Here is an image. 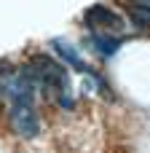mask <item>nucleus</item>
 <instances>
[{"mask_svg":"<svg viewBox=\"0 0 150 153\" xmlns=\"http://www.w3.org/2000/svg\"><path fill=\"white\" fill-rule=\"evenodd\" d=\"M129 19H132V24L140 27V30L150 27V5H145V3H132V5H129Z\"/></svg>","mask_w":150,"mask_h":153,"instance_id":"nucleus-5","label":"nucleus"},{"mask_svg":"<svg viewBox=\"0 0 150 153\" xmlns=\"http://www.w3.org/2000/svg\"><path fill=\"white\" fill-rule=\"evenodd\" d=\"M8 124H11V132L21 140H32L40 132V118L32 105H13L8 110Z\"/></svg>","mask_w":150,"mask_h":153,"instance_id":"nucleus-1","label":"nucleus"},{"mask_svg":"<svg viewBox=\"0 0 150 153\" xmlns=\"http://www.w3.org/2000/svg\"><path fill=\"white\" fill-rule=\"evenodd\" d=\"M121 38H115V35H105V32H91L89 35V46L99 54V56H113V54H118V48H121Z\"/></svg>","mask_w":150,"mask_h":153,"instance_id":"nucleus-4","label":"nucleus"},{"mask_svg":"<svg viewBox=\"0 0 150 153\" xmlns=\"http://www.w3.org/2000/svg\"><path fill=\"white\" fill-rule=\"evenodd\" d=\"M83 19H86V24L97 32L99 27H105V30H123V19L113 11V8H107V5H102V3H97V5H91L86 13H83Z\"/></svg>","mask_w":150,"mask_h":153,"instance_id":"nucleus-2","label":"nucleus"},{"mask_svg":"<svg viewBox=\"0 0 150 153\" xmlns=\"http://www.w3.org/2000/svg\"><path fill=\"white\" fill-rule=\"evenodd\" d=\"M51 46H54V51L64 59V65H70V67H75V70H81V73H89L91 67L81 59V54L75 51V46L72 43H67V40H62V38H54L51 40Z\"/></svg>","mask_w":150,"mask_h":153,"instance_id":"nucleus-3","label":"nucleus"}]
</instances>
